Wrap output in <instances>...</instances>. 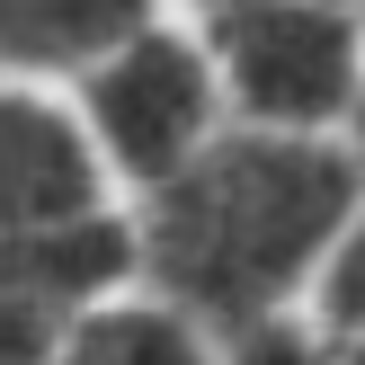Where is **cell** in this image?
I'll return each instance as SVG.
<instances>
[{
	"mask_svg": "<svg viewBox=\"0 0 365 365\" xmlns=\"http://www.w3.org/2000/svg\"><path fill=\"white\" fill-rule=\"evenodd\" d=\"M223 89V116L250 134H348L365 89V18L348 0H214L196 27Z\"/></svg>",
	"mask_w": 365,
	"mask_h": 365,
	"instance_id": "7a4b0ae2",
	"label": "cell"
},
{
	"mask_svg": "<svg viewBox=\"0 0 365 365\" xmlns=\"http://www.w3.org/2000/svg\"><path fill=\"white\" fill-rule=\"evenodd\" d=\"M348 9H356V18H365V0H348Z\"/></svg>",
	"mask_w": 365,
	"mask_h": 365,
	"instance_id": "30bf717a",
	"label": "cell"
},
{
	"mask_svg": "<svg viewBox=\"0 0 365 365\" xmlns=\"http://www.w3.org/2000/svg\"><path fill=\"white\" fill-rule=\"evenodd\" d=\"M303 321H312L330 348L365 339V196H356V214H348V223H339V241L321 250L312 294H303Z\"/></svg>",
	"mask_w": 365,
	"mask_h": 365,
	"instance_id": "8992f818",
	"label": "cell"
},
{
	"mask_svg": "<svg viewBox=\"0 0 365 365\" xmlns=\"http://www.w3.org/2000/svg\"><path fill=\"white\" fill-rule=\"evenodd\" d=\"M365 178L330 134H250L223 125L170 187H152L134 223V294L170 303L205 339L303 312L321 250L356 214Z\"/></svg>",
	"mask_w": 365,
	"mask_h": 365,
	"instance_id": "6da1fadb",
	"label": "cell"
},
{
	"mask_svg": "<svg viewBox=\"0 0 365 365\" xmlns=\"http://www.w3.org/2000/svg\"><path fill=\"white\" fill-rule=\"evenodd\" d=\"M107 214V170L81 116L36 81H0V241Z\"/></svg>",
	"mask_w": 365,
	"mask_h": 365,
	"instance_id": "277c9868",
	"label": "cell"
},
{
	"mask_svg": "<svg viewBox=\"0 0 365 365\" xmlns=\"http://www.w3.org/2000/svg\"><path fill=\"white\" fill-rule=\"evenodd\" d=\"M63 330H71V321H53V312H36V303L0 294V365H53Z\"/></svg>",
	"mask_w": 365,
	"mask_h": 365,
	"instance_id": "ba28073f",
	"label": "cell"
},
{
	"mask_svg": "<svg viewBox=\"0 0 365 365\" xmlns=\"http://www.w3.org/2000/svg\"><path fill=\"white\" fill-rule=\"evenodd\" d=\"M196 9H214V0H196Z\"/></svg>",
	"mask_w": 365,
	"mask_h": 365,
	"instance_id": "8fae6325",
	"label": "cell"
},
{
	"mask_svg": "<svg viewBox=\"0 0 365 365\" xmlns=\"http://www.w3.org/2000/svg\"><path fill=\"white\" fill-rule=\"evenodd\" d=\"M71 116H81L107 187H134V196L170 187V178L232 125L205 45H196L187 27H170V18H152V27L125 36L116 53H98V63L81 71Z\"/></svg>",
	"mask_w": 365,
	"mask_h": 365,
	"instance_id": "3957f363",
	"label": "cell"
},
{
	"mask_svg": "<svg viewBox=\"0 0 365 365\" xmlns=\"http://www.w3.org/2000/svg\"><path fill=\"white\" fill-rule=\"evenodd\" d=\"M339 143H348V160H356V178H365V89H356V116H348V134H339Z\"/></svg>",
	"mask_w": 365,
	"mask_h": 365,
	"instance_id": "9c48e42d",
	"label": "cell"
},
{
	"mask_svg": "<svg viewBox=\"0 0 365 365\" xmlns=\"http://www.w3.org/2000/svg\"><path fill=\"white\" fill-rule=\"evenodd\" d=\"M214 365H330V339L303 312H277V321H259V330L214 339Z\"/></svg>",
	"mask_w": 365,
	"mask_h": 365,
	"instance_id": "52a82bcc",
	"label": "cell"
},
{
	"mask_svg": "<svg viewBox=\"0 0 365 365\" xmlns=\"http://www.w3.org/2000/svg\"><path fill=\"white\" fill-rule=\"evenodd\" d=\"M152 18L160 0H0V81H81Z\"/></svg>",
	"mask_w": 365,
	"mask_h": 365,
	"instance_id": "5b68a950",
	"label": "cell"
}]
</instances>
